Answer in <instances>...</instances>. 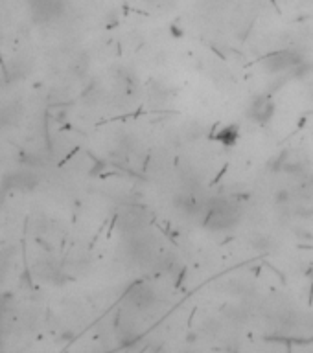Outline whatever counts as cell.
<instances>
[{"label":"cell","instance_id":"4","mask_svg":"<svg viewBox=\"0 0 313 353\" xmlns=\"http://www.w3.org/2000/svg\"><path fill=\"white\" fill-rule=\"evenodd\" d=\"M223 145H227V147H232L234 144L238 142L240 138V129L238 125H227V127H223L216 136Z\"/></svg>","mask_w":313,"mask_h":353},{"label":"cell","instance_id":"2","mask_svg":"<svg viewBox=\"0 0 313 353\" xmlns=\"http://www.w3.org/2000/svg\"><path fill=\"white\" fill-rule=\"evenodd\" d=\"M302 64V57L295 50H280L275 54L267 55L264 59V66L271 74H280V72H291Z\"/></svg>","mask_w":313,"mask_h":353},{"label":"cell","instance_id":"3","mask_svg":"<svg viewBox=\"0 0 313 353\" xmlns=\"http://www.w3.org/2000/svg\"><path fill=\"white\" fill-rule=\"evenodd\" d=\"M251 116H253V120H256V122L260 123H265L269 122L271 118H273V114H275V103H273V100L271 98H258L256 102H253V105H251Z\"/></svg>","mask_w":313,"mask_h":353},{"label":"cell","instance_id":"1","mask_svg":"<svg viewBox=\"0 0 313 353\" xmlns=\"http://www.w3.org/2000/svg\"><path fill=\"white\" fill-rule=\"evenodd\" d=\"M238 223V208L228 201H219L208 208L206 214V228L216 232L228 230Z\"/></svg>","mask_w":313,"mask_h":353}]
</instances>
